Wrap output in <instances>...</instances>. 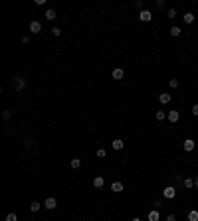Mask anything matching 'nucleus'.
<instances>
[{
	"label": "nucleus",
	"instance_id": "6e6552de",
	"mask_svg": "<svg viewBox=\"0 0 198 221\" xmlns=\"http://www.w3.org/2000/svg\"><path fill=\"white\" fill-rule=\"evenodd\" d=\"M167 118L170 122H178V118H180V115H178V111H170L168 115H167Z\"/></svg>",
	"mask_w": 198,
	"mask_h": 221
},
{
	"label": "nucleus",
	"instance_id": "f257e3e1",
	"mask_svg": "<svg viewBox=\"0 0 198 221\" xmlns=\"http://www.w3.org/2000/svg\"><path fill=\"white\" fill-rule=\"evenodd\" d=\"M10 83H12V87H14L16 91H24L26 87H28V79H26L24 75H20V73H18V75H14Z\"/></svg>",
	"mask_w": 198,
	"mask_h": 221
},
{
	"label": "nucleus",
	"instance_id": "39448f33",
	"mask_svg": "<svg viewBox=\"0 0 198 221\" xmlns=\"http://www.w3.org/2000/svg\"><path fill=\"white\" fill-rule=\"evenodd\" d=\"M28 30H30V34H40V32H42V24L38 22V20H34V22L30 24Z\"/></svg>",
	"mask_w": 198,
	"mask_h": 221
},
{
	"label": "nucleus",
	"instance_id": "b1692460",
	"mask_svg": "<svg viewBox=\"0 0 198 221\" xmlns=\"http://www.w3.org/2000/svg\"><path fill=\"white\" fill-rule=\"evenodd\" d=\"M2 118H4V121L12 118V111H2Z\"/></svg>",
	"mask_w": 198,
	"mask_h": 221
},
{
	"label": "nucleus",
	"instance_id": "9d476101",
	"mask_svg": "<svg viewBox=\"0 0 198 221\" xmlns=\"http://www.w3.org/2000/svg\"><path fill=\"white\" fill-rule=\"evenodd\" d=\"M159 219H160L159 209H153V211H149V221H159Z\"/></svg>",
	"mask_w": 198,
	"mask_h": 221
},
{
	"label": "nucleus",
	"instance_id": "393cba45",
	"mask_svg": "<svg viewBox=\"0 0 198 221\" xmlns=\"http://www.w3.org/2000/svg\"><path fill=\"white\" fill-rule=\"evenodd\" d=\"M6 221H18V215H16V213H8L6 215Z\"/></svg>",
	"mask_w": 198,
	"mask_h": 221
},
{
	"label": "nucleus",
	"instance_id": "c85d7f7f",
	"mask_svg": "<svg viewBox=\"0 0 198 221\" xmlns=\"http://www.w3.org/2000/svg\"><path fill=\"white\" fill-rule=\"evenodd\" d=\"M167 221H176V215L174 213H168L167 215Z\"/></svg>",
	"mask_w": 198,
	"mask_h": 221
},
{
	"label": "nucleus",
	"instance_id": "aec40b11",
	"mask_svg": "<svg viewBox=\"0 0 198 221\" xmlns=\"http://www.w3.org/2000/svg\"><path fill=\"white\" fill-rule=\"evenodd\" d=\"M34 144H36V140L34 138H32V136H28V138H24V146H34Z\"/></svg>",
	"mask_w": 198,
	"mask_h": 221
},
{
	"label": "nucleus",
	"instance_id": "c9c22d12",
	"mask_svg": "<svg viewBox=\"0 0 198 221\" xmlns=\"http://www.w3.org/2000/svg\"><path fill=\"white\" fill-rule=\"evenodd\" d=\"M196 146H198V140H196Z\"/></svg>",
	"mask_w": 198,
	"mask_h": 221
},
{
	"label": "nucleus",
	"instance_id": "f704fd0d",
	"mask_svg": "<svg viewBox=\"0 0 198 221\" xmlns=\"http://www.w3.org/2000/svg\"><path fill=\"white\" fill-rule=\"evenodd\" d=\"M131 221H141V219H139V217H133V219H131Z\"/></svg>",
	"mask_w": 198,
	"mask_h": 221
},
{
	"label": "nucleus",
	"instance_id": "5701e85b",
	"mask_svg": "<svg viewBox=\"0 0 198 221\" xmlns=\"http://www.w3.org/2000/svg\"><path fill=\"white\" fill-rule=\"evenodd\" d=\"M168 85H170V89H178V79H170V81H168Z\"/></svg>",
	"mask_w": 198,
	"mask_h": 221
},
{
	"label": "nucleus",
	"instance_id": "423d86ee",
	"mask_svg": "<svg viewBox=\"0 0 198 221\" xmlns=\"http://www.w3.org/2000/svg\"><path fill=\"white\" fill-rule=\"evenodd\" d=\"M44 207H46V209H50V211H52V209H56V207H58L56 197H48L46 201H44Z\"/></svg>",
	"mask_w": 198,
	"mask_h": 221
},
{
	"label": "nucleus",
	"instance_id": "dca6fc26",
	"mask_svg": "<svg viewBox=\"0 0 198 221\" xmlns=\"http://www.w3.org/2000/svg\"><path fill=\"white\" fill-rule=\"evenodd\" d=\"M182 184H184V188H188V190H190V188H194V178H186Z\"/></svg>",
	"mask_w": 198,
	"mask_h": 221
},
{
	"label": "nucleus",
	"instance_id": "c756f323",
	"mask_svg": "<svg viewBox=\"0 0 198 221\" xmlns=\"http://www.w3.org/2000/svg\"><path fill=\"white\" fill-rule=\"evenodd\" d=\"M135 6H137L139 10H145V8H143V6H145V4H143V0H139V2H135Z\"/></svg>",
	"mask_w": 198,
	"mask_h": 221
},
{
	"label": "nucleus",
	"instance_id": "ddd939ff",
	"mask_svg": "<svg viewBox=\"0 0 198 221\" xmlns=\"http://www.w3.org/2000/svg\"><path fill=\"white\" fill-rule=\"evenodd\" d=\"M58 18V16H56V10H46V20H50V22H52V20H56Z\"/></svg>",
	"mask_w": 198,
	"mask_h": 221
},
{
	"label": "nucleus",
	"instance_id": "7ed1b4c3",
	"mask_svg": "<svg viewBox=\"0 0 198 221\" xmlns=\"http://www.w3.org/2000/svg\"><path fill=\"white\" fill-rule=\"evenodd\" d=\"M182 148L186 150V152H192V150L196 148V140H192V138H186L184 142H182Z\"/></svg>",
	"mask_w": 198,
	"mask_h": 221
},
{
	"label": "nucleus",
	"instance_id": "bb28decb",
	"mask_svg": "<svg viewBox=\"0 0 198 221\" xmlns=\"http://www.w3.org/2000/svg\"><path fill=\"white\" fill-rule=\"evenodd\" d=\"M60 34H62V30H60V28H52V36L60 38Z\"/></svg>",
	"mask_w": 198,
	"mask_h": 221
},
{
	"label": "nucleus",
	"instance_id": "f8f14e48",
	"mask_svg": "<svg viewBox=\"0 0 198 221\" xmlns=\"http://www.w3.org/2000/svg\"><path fill=\"white\" fill-rule=\"evenodd\" d=\"M182 20H184V24H192V22H194V14H192V12H186V14L182 16Z\"/></svg>",
	"mask_w": 198,
	"mask_h": 221
},
{
	"label": "nucleus",
	"instance_id": "6ab92c4d",
	"mask_svg": "<svg viewBox=\"0 0 198 221\" xmlns=\"http://www.w3.org/2000/svg\"><path fill=\"white\" fill-rule=\"evenodd\" d=\"M40 207H42L40 201H32V203H30V209H32V211H40Z\"/></svg>",
	"mask_w": 198,
	"mask_h": 221
},
{
	"label": "nucleus",
	"instance_id": "cd10ccee",
	"mask_svg": "<svg viewBox=\"0 0 198 221\" xmlns=\"http://www.w3.org/2000/svg\"><path fill=\"white\" fill-rule=\"evenodd\" d=\"M105 156H107V152H105L103 148H101V150H97V158H105Z\"/></svg>",
	"mask_w": 198,
	"mask_h": 221
},
{
	"label": "nucleus",
	"instance_id": "f3484780",
	"mask_svg": "<svg viewBox=\"0 0 198 221\" xmlns=\"http://www.w3.org/2000/svg\"><path fill=\"white\" fill-rule=\"evenodd\" d=\"M188 221H198V211H196V209L188 211Z\"/></svg>",
	"mask_w": 198,
	"mask_h": 221
},
{
	"label": "nucleus",
	"instance_id": "412c9836",
	"mask_svg": "<svg viewBox=\"0 0 198 221\" xmlns=\"http://www.w3.org/2000/svg\"><path fill=\"white\" fill-rule=\"evenodd\" d=\"M69 164H71V168H73V170H77L79 166H81V160H79V158H73V160H71V162H69Z\"/></svg>",
	"mask_w": 198,
	"mask_h": 221
},
{
	"label": "nucleus",
	"instance_id": "0eeeda50",
	"mask_svg": "<svg viewBox=\"0 0 198 221\" xmlns=\"http://www.w3.org/2000/svg\"><path fill=\"white\" fill-rule=\"evenodd\" d=\"M159 103L168 105V103H170V93H160V95H159Z\"/></svg>",
	"mask_w": 198,
	"mask_h": 221
},
{
	"label": "nucleus",
	"instance_id": "1a4fd4ad",
	"mask_svg": "<svg viewBox=\"0 0 198 221\" xmlns=\"http://www.w3.org/2000/svg\"><path fill=\"white\" fill-rule=\"evenodd\" d=\"M111 192L121 193L123 192V182H113V184H111Z\"/></svg>",
	"mask_w": 198,
	"mask_h": 221
},
{
	"label": "nucleus",
	"instance_id": "f03ea898",
	"mask_svg": "<svg viewBox=\"0 0 198 221\" xmlns=\"http://www.w3.org/2000/svg\"><path fill=\"white\" fill-rule=\"evenodd\" d=\"M163 196L167 197V199H174L176 197V188H173V186H167L163 190Z\"/></svg>",
	"mask_w": 198,
	"mask_h": 221
},
{
	"label": "nucleus",
	"instance_id": "473e14b6",
	"mask_svg": "<svg viewBox=\"0 0 198 221\" xmlns=\"http://www.w3.org/2000/svg\"><path fill=\"white\" fill-rule=\"evenodd\" d=\"M28 40H30V36H28V34L22 36V44H28Z\"/></svg>",
	"mask_w": 198,
	"mask_h": 221
},
{
	"label": "nucleus",
	"instance_id": "2f4dec72",
	"mask_svg": "<svg viewBox=\"0 0 198 221\" xmlns=\"http://www.w3.org/2000/svg\"><path fill=\"white\" fill-rule=\"evenodd\" d=\"M192 115H194V117H198V105H194V107H192Z\"/></svg>",
	"mask_w": 198,
	"mask_h": 221
},
{
	"label": "nucleus",
	"instance_id": "a878e982",
	"mask_svg": "<svg viewBox=\"0 0 198 221\" xmlns=\"http://www.w3.org/2000/svg\"><path fill=\"white\" fill-rule=\"evenodd\" d=\"M167 16H168V18H170V20H173V18H176V10H174V8H170V10H168V14H167Z\"/></svg>",
	"mask_w": 198,
	"mask_h": 221
},
{
	"label": "nucleus",
	"instance_id": "7c9ffc66",
	"mask_svg": "<svg viewBox=\"0 0 198 221\" xmlns=\"http://www.w3.org/2000/svg\"><path fill=\"white\" fill-rule=\"evenodd\" d=\"M157 8H164V0H157Z\"/></svg>",
	"mask_w": 198,
	"mask_h": 221
},
{
	"label": "nucleus",
	"instance_id": "2eb2a0df",
	"mask_svg": "<svg viewBox=\"0 0 198 221\" xmlns=\"http://www.w3.org/2000/svg\"><path fill=\"white\" fill-rule=\"evenodd\" d=\"M93 186H95V188H103V186H105V180H103L101 176H97V178L93 180Z\"/></svg>",
	"mask_w": 198,
	"mask_h": 221
},
{
	"label": "nucleus",
	"instance_id": "9b49d317",
	"mask_svg": "<svg viewBox=\"0 0 198 221\" xmlns=\"http://www.w3.org/2000/svg\"><path fill=\"white\" fill-rule=\"evenodd\" d=\"M123 75H125V71H123L121 67L113 69V79H117V81H119V79H123Z\"/></svg>",
	"mask_w": 198,
	"mask_h": 221
},
{
	"label": "nucleus",
	"instance_id": "4be33fe9",
	"mask_svg": "<svg viewBox=\"0 0 198 221\" xmlns=\"http://www.w3.org/2000/svg\"><path fill=\"white\" fill-rule=\"evenodd\" d=\"M154 117H157V121H164V118H167V113H164V111H157Z\"/></svg>",
	"mask_w": 198,
	"mask_h": 221
},
{
	"label": "nucleus",
	"instance_id": "a211bd4d",
	"mask_svg": "<svg viewBox=\"0 0 198 221\" xmlns=\"http://www.w3.org/2000/svg\"><path fill=\"white\" fill-rule=\"evenodd\" d=\"M113 148H115V150H121V148H123V140H121V138H115V140H113Z\"/></svg>",
	"mask_w": 198,
	"mask_h": 221
},
{
	"label": "nucleus",
	"instance_id": "4468645a",
	"mask_svg": "<svg viewBox=\"0 0 198 221\" xmlns=\"http://www.w3.org/2000/svg\"><path fill=\"white\" fill-rule=\"evenodd\" d=\"M180 34H182V30H180L178 26H173V28H170V36H173V38H178Z\"/></svg>",
	"mask_w": 198,
	"mask_h": 221
},
{
	"label": "nucleus",
	"instance_id": "20e7f679",
	"mask_svg": "<svg viewBox=\"0 0 198 221\" xmlns=\"http://www.w3.org/2000/svg\"><path fill=\"white\" fill-rule=\"evenodd\" d=\"M139 20H141V22H151L153 14L149 12V10H141V12H139Z\"/></svg>",
	"mask_w": 198,
	"mask_h": 221
},
{
	"label": "nucleus",
	"instance_id": "72a5a7b5",
	"mask_svg": "<svg viewBox=\"0 0 198 221\" xmlns=\"http://www.w3.org/2000/svg\"><path fill=\"white\" fill-rule=\"evenodd\" d=\"M194 188H196V190H198V176L194 178Z\"/></svg>",
	"mask_w": 198,
	"mask_h": 221
}]
</instances>
